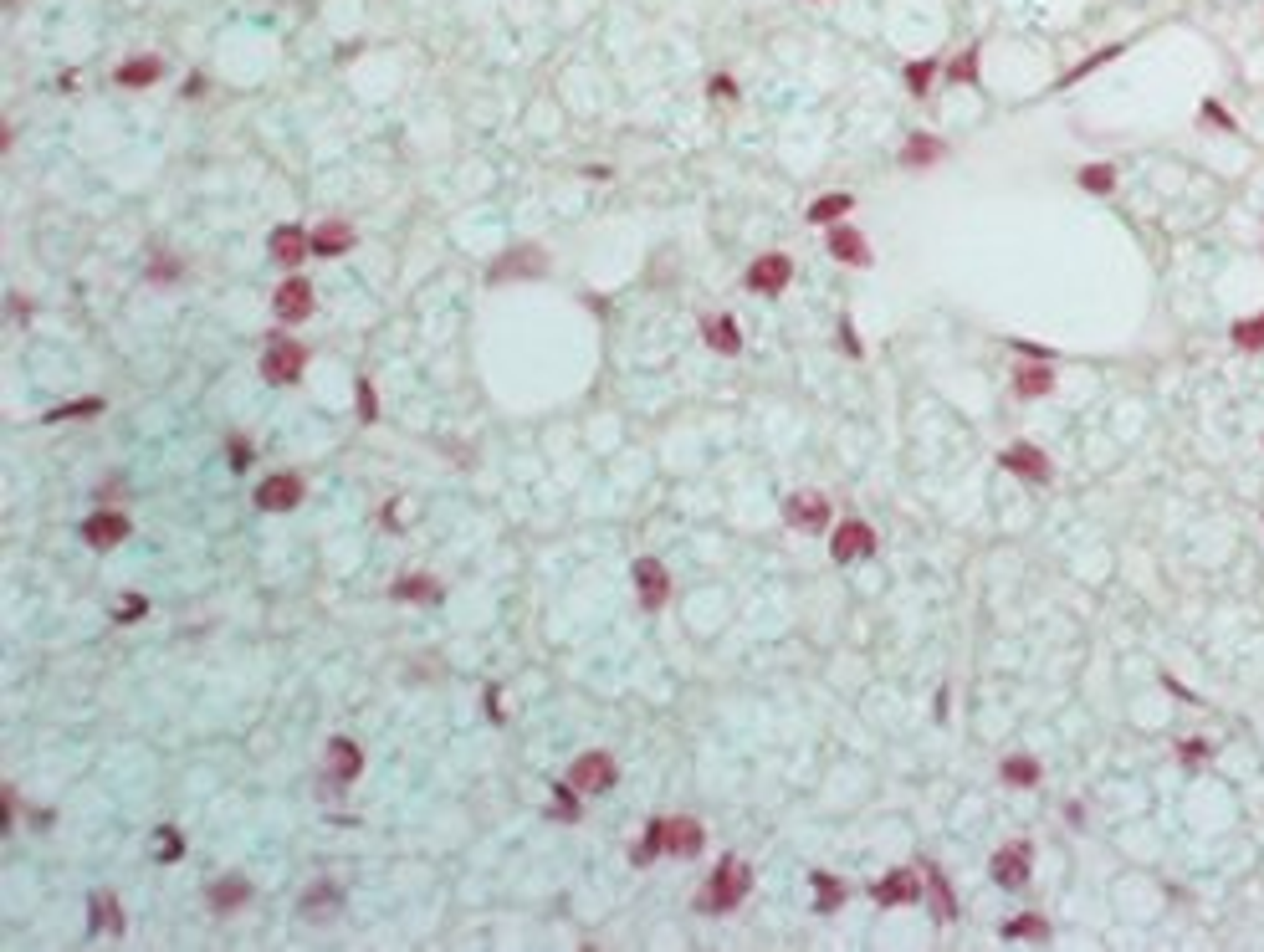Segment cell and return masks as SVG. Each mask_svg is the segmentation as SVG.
I'll list each match as a JSON object with an SVG mask.
<instances>
[{
    "instance_id": "cell-36",
    "label": "cell",
    "mask_w": 1264,
    "mask_h": 952,
    "mask_svg": "<svg viewBox=\"0 0 1264 952\" xmlns=\"http://www.w3.org/2000/svg\"><path fill=\"white\" fill-rule=\"evenodd\" d=\"M98 410H103V399H78V405L46 410V425H57V420H72V415H98Z\"/></svg>"
},
{
    "instance_id": "cell-8",
    "label": "cell",
    "mask_w": 1264,
    "mask_h": 952,
    "mask_svg": "<svg viewBox=\"0 0 1264 952\" xmlns=\"http://www.w3.org/2000/svg\"><path fill=\"white\" fill-rule=\"evenodd\" d=\"M783 518H789L793 528H804V533H819V528H829V497L793 492L789 502H783Z\"/></svg>"
},
{
    "instance_id": "cell-28",
    "label": "cell",
    "mask_w": 1264,
    "mask_h": 952,
    "mask_svg": "<svg viewBox=\"0 0 1264 952\" xmlns=\"http://www.w3.org/2000/svg\"><path fill=\"white\" fill-rule=\"evenodd\" d=\"M395 599H440V584L425 579V573H410V579L395 584Z\"/></svg>"
},
{
    "instance_id": "cell-39",
    "label": "cell",
    "mask_w": 1264,
    "mask_h": 952,
    "mask_svg": "<svg viewBox=\"0 0 1264 952\" xmlns=\"http://www.w3.org/2000/svg\"><path fill=\"white\" fill-rule=\"evenodd\" d=\"M1178 753H1183V758L1198 768V763H1208V758H1213V743H1203V737H1187V743L1178 748Z\"/></svg>"
},
{
    "instance_id": "cell-22",
    "label": "cell",
    "mask_w": 1264,
    "mask_h": 952,
    "mask_svg": "<svg viewBox=\"0 0 1264 952\" xmlns=\"http://www.w3.org/2000/svg\"><path fill=\"white\" fill-rule=\"evenodd\" d=\"M937 159H942V144H937V139H932V133H917V139H912V144H906V149H901V165H906V169H921V165H937Z\"/></svg>"
},
{
    "instance_id": "cell-3",
    "label": "cell",
    "mask_w": 1264,
    "mask_h": 952,
    "mask_svg": "<svg viewBox=\"0 0 1264 952\" xmlns=\"http://www.w3.org/2000/svg\"><path fill=\"white\" fill-rule=\"evenodd\" d=\"M614 779H619V768H614L610 753H584L568 768V788H574V794H604Z\"/></svg>"
},
{
    "instance_id": "cell-32",
    "label": "cell",
    "mask_w": 1264,
    "mask_h": 952,
    "mask_svg": "<svg viewBox=\"0 0 1264 952\" xmlns=\"http://www.w3.org/2000/svg\"><path fill=\"white\" fill-rule=\"evenodd\" d=\"M1121 52H1127V46H1106V52H1095V57H1085V62H1080V67H1070V72H1065V78H1059V87H1076V82L1085 78V72H1095V67H1101V62H1111V57H1121Z\"/></svg>"
},
{
    "instance_id": "cell-1",
    "label": "cell",
    "mask_w": 1264,
    "mask_h": 952,
    "mask_svg": "<svg viewBox=\"0 0 1264 952\" xmlns=\"http://www.w3.org/2000/svg\"><path fill=\"white\" fill-rule=\"evenodd\" d=\"M748 886H753L748 860L722 855V860H717V871H712V881H706V891L697 896V907H702V911H732L742 896H748Z\"/></svg>"
},
{
    "instance_id": "cell-41",
    "label": "cell",
    "mask_w": 1264,
    "mask_h": 952,
    "mask_svg": "<svg viewBox=\"0 0 1264 952\" xmlns=\"http://www.w3.org/2000/svg\"><path fill=\"white\" fill-rule=\"evenodd\" d=\"M359 410H364V420H374V390L369 384H359Z\"/></svg>"
},
{
    "instance_id": "cell-5",
    "label": "cell",
    "mask_w": 1264,
    "mask_h": 952,
    "mask_svg": "<svg viewBox=\"0 0 1264 952\" xmlns=\"http://www.w3.org/2000/svg\"><path fill=\"white\" fill-rule=\"evenodd\" d=\"M829 554L840 558V563L870 558V554H876V533H870V522H861V518H845L840 528H834V538H829Z\"/></svg>"
},
{
    "instance_id": "cell-24",
    "label": "cell",
    "mask_w": 1264,
    "mask_h": 952,
    "mask_svg": "<svg viewBox=\"0 0 1264 952\" xmlns=\"http://www.w3.org/2000/svg\"><path fill=\"white\" fill-rule=\"evenodd\" d=\"M1004 784H1014V788H1034L1040 784V763L1034 758H1004Z\"/></svg>"
},
{
    "instance_id": "cell-7",
    "label": "cell",
    "mask_w": 1264,
    "mask_h": 952,
    "mask_svg": "<svg viewBox=\"0 0 1264 952\" xmlns=\"http://www.w3.org/2000/svg\"><path fill=\"white\" fill-rule=\"evenodd\" d=\"M1029 860H1034V850L1024 845V840H1014V845H1004L993 855V881L998 886H1008V891H1019V886H1029Z\"/></svg>"
},
{
    "instance_id": "cell-33",
    "label": "cell",
    "mask_w": 1264,
    "mask_h": 952,
    "mask_svg": "<svg viewBox=\"0 0 1264 952\" xmlns=\"http://www.w3.org/2000/svg\"><path fill=\"white\" fill-rule=\"evenodd\" d=\"M328 907H338V886H318V891L302 896V911H308L312 922H323V911H328Z\"/></svg>"
},
{
    "instance_id": "cell-15",
    "label": "cell",
    "mask_w": 1264,
    "mask_h": 952,
    "mask_svg": "<svg viewBox=\"0 0 1264 952\" xmlns=\"http://www.w3.org/2000/svg\"><path fill=\"white\" fill-rule=\"evenodd\" d=\"M129 528H134V522L123 518V512H93V518L82 522V538L93 548H113V543H123V538H129Z\"/></svg>"
},
{
    "instance_id": "cell-25",
    "label": "cell",
    "mask_w": 1264,
    "mask_h": 952,
    "mask_svg": "<svg viewBox=\"0 0 1264 952\" xmlns=\"http://www.w3.org/2000/svg\"><path fill=\"white\" fill-rule=\"evenodd\" d=\"M159 72H164V67H159V57H138V62H129V67H118V82H123V87H149V82L159 78Z\"/></svg>"
},
{
    "instance_id": "cell-38",
    "label": "cell",
    "mask_w": 1264,
    "mask_h": 952,
    "mask_svg": "<svg viewBox=\"0 0 1264 952\" xmlns=\"http://www.w3.org/2000/svg\"><path fill=\"white\" fill-rule=\"evenodd\" d=\"M93 917H98L93 926H108V932H118V926H123L118 907H113V896H98V901H93Z\"/></svg>"
},
{
    "instance_id": "cell-2",
    "label": "cell",
    "mask_w": 1264,
    "mask_h": 952,
    "mask_svg": "<svg viewBox=\"0 0 1264 952\" xmlns=\"http://www.w3.org/2000/svg\"><path fill=\"white\" fill-rule=\"evenodd\" d=\"M702 824L697 820H655L650 830H646V845H640V855L635 860H655L666 850V855H697L702 850Z\"/></svg>"
},
{
    "instance_id": "cell-40",
    "label": "cell",
    "mask_w": 1264,
    "mask_h": 952,
    "mask_svg": "<svg viewBox=\"0 0 1264 952\" xmlns=\"http://www.w3.org/2000/svg\"><path fill=\"white\" fill-rule=\"evenodd\" d=\"M159 840H164V845H159V860H180V855H185V840H180L174 830H159Z\"/></svg>"
},
{
    "instance_id": "cell-29",
    "label": "cell",
    "mask_w": 1264,
    "mask_h": 952,
    "mask_svg": "<svg viewBox=\"0 0 1264 952\" xmlns=\"http://www.w3.org/2000/svg\"><path fill=\"white\" fill-rule=\"evenodd\" d=\"M246 901V881H221V886H210V907H221V911H231V907H241Z\"/></svg>"
},
{
    "instance_id": "cell-30",
    "label": "cell",
    "mask_w": 1264,
    "mask_h": 952,
    "mask_svg": "<svg viewBox=\"0 0 1264 952\" xmlns=\"http://www.w3.org/2000/svg\"><path fill=\"white\" fill-rule=\"evenodd\" d=\"M1198 123H1213V129H1223V133H1238V118L1219 103V97H1208V103L1198 108Z\"/></svg>"
},
{
    "instance_id": "cell-9",
    "label": "cell",
    "mask_w": 1264,
    "mask_h": 952,
    "mask_svg": "<svg viewBox=\"0 0 1264 952\" xmlns=\"http://www.w3.org/2000/svg\"><path fill=\"white\" fill-rule=\"evenodd\" d=\"M998 467L1004 471H1014V476H1024V482H1049V456L1040 446H1029V441H1019V446H1008L1004 456H998Z\"/></svg>"
},
{
    "instance_id": "cell-23",
    "label": "cell",
    "mask_w": 1264,
    "mask_h": 952,
    "mask_svg": "<svg viewBox=\"0 0 1264 952\" xmlns=\"http://www.w3.org/2000/svg\"><path fill=\"white\" fill-rule=\"evenodd\" d=\"M927 891H932V911H937V922H952L957 901H952V886L942 881V871H937V866H927Z\"/></svg>"
},
{
    "instance_id": "cell-27",
    "label": "cell",
    "mask_w": 1264,
    "mask_h": 952,
    "mask_svg": "<svg viewBox=\"0 0 1264 952\" xmlns=\"http://www.w3.org/2000/svg\"><path fill=\"white\" fill-rule=\"evenodd\" d=\"M845 210H850V195H825V200H814V205H809V220H814V225H834Z\"/></svg>"
},
{
    "instance_id": "cell-16",
    "label": "cell",
    "mask_w": 1264,
    "mask_h": 952,
    "mask_svg": "<svg viewBox=\"0 0 1264 952\" xmlns=\"http://www.w3.org/2000/svg\"><path fill=\"white\" fill-rule=\"evenodd\" d=\"M302 256H308V236H302L297 225H276L272 231V261L276 267H302Z\"/></svg>"
},
{
    "instance_id": "cell-10",
    "label": "cell",
    "mask_w": 1264,
    "mask_h": 952,
    "mask_svg": "<svg viewBox=\"0 0 1264 952\" xmlns=\"http://www.w3.org/2000/svg\"><path fill=\"white\" fill-rule=\"evenodd\" d=\"M302 502V482L293 471H276V476H267V482L257 486V507L261 512H293Z\"/></svg>"
},
{
    "instance_id": "cell-14",
    "label": "cell",
    "mask_w": 1264,
    "mask_h": 952,
    "mask_svg": "<svg viewBox=\"0 0 1264 952\" xmlns=\"http://www.w3.org/2000/svg\"><path fill=\"white\" fill-rule=\"evenodd\" d=\"M789 272H793L789 256L768 252V256H757L753 267H748V287H753V292H778V287H789Z\"/></svg>"
},
{
    "instance_id": "cell-31",
    "label": "cell",
    "mask_w": 1264,
    "mask_h": 952,
    "mask_svg": "<svg viewBox=\"0 0 1264 952\" xmlns=\"http://www.w3.org/2000/svg\"><path fill=\"white\" fill-rule=\"evenodd\" d=\"M1004 937H1049V922L1034 917V911H1024V917L1004 922Z\"/></svg>"
},
{
    "instance_id": "cell-6",
    "label": "cell",
    "mask_w": 1264,
    "mask_h": 952,
    "mask_svg": "<svg viewBox=\"0 0 1264 952\" xmlns=\"http://www.w3.org/2000/svg\"><path fill=\"white\" fill-rule=\"evenodd\" d=\"M302 364H308V354H302V344H293V338H272L267 344V359H261V374H267L272 384H293Z\"/></svg>"
},
{
    "instance_id": "cell-35",
    "label": "cell",
    "mask_w": 1264,
    "mask_h": 952,
    "mask_svg": "<svg viewBox=\"0 0 1264 952\" xmlns=\"http://www.w3.org/2000/svg\"><path fill=\"white\" fill-rule=\"evenodd\" d=\"M947 78H952V82H978V46L963 52L957 62H947Z\"/></svg>"
},
{
    "instance_id": "cell-12",
    "label": "cell",
    "mask_w": 1264,
    "mask_h": 952,
    "mask_svg": "<svg viewBox=\"0 0 1264 952\" xmlns=\"http://www.w3.org/2000/svg\"><path fill=\"white\" fill-rule=\"evenodd\" d=\"M272 308H276V318H282V323H302V318H308V312H312V287H308V277H287L282 287H276Z\"/></svg>"
},
{
    "instance_id": "cell-17",
    "label": "cell",
    "mask_w": 1264,
    "mask_h": 952,
    "mask_svg": "<svg viewBox=\"0 0 1264 952\" xmlns=\"http://www.w3.org/2000/svg\"><path fill=\"white\" fill-rule=\"evenodd\" d=\"M702 338H706V348H717V354H738V348H742V333H738V323H732V318L702 323Z\"/></svg>"
},
{
    "instance_id": "cell-13",
    "label": "cell",
    "mask_w": 1264,
    "mask_h": 952,
    "mask_svg": "<svg viewBox=\"0 0 1264 952\" xmlns=\"http://www.w3.org/2000/svg\"><path fill=\"white\" fill-rule=\"evenodd\" d=\"M829 256L845 267H870V241L855 225H829Z\"/></svg>"
},
{
    "instance_id": "cell-19",
    "label": "cell",
    "mask_w": 1264,
    "mask_h": 952,
    "mask_svg": "<svg viewBox=\"0 0 1264 952\" xmlns=\"http://www.w3.org/2000/svg\"><path fill=\"white\" fill-rule=\"evenodd\" d=\"M1014 390H1019L1024 399L1049 395V390H1055V374H1049L1044 364H1019V369H1014Z\"/></svg>"
},
{
    "instance_id": "cell-34",
    "label": "cell",
    "mask_w": 1264,
    "mask_h": 952,
    "mask_svg": "<svg viewBox=\"0 0 1264 952\" xmlns=\"http://www.w3.org/2000/svg\"><path fill=\"white\" fill-rule=\"evenodd\" d=\"M814 901H819V911H834L845 901V886L834 881V875H814Z\"/></svg>"
},
{
    "instance_id": "cell-4",
    "label": "cell",
    "mask_w": 1264,
    "mask_h": 952,
    "mask_svg": "<svg viewBox=\"0 0 1264 952\" xmlns=\"http://www.w3.org/2000/svg\"><path fill=\"white\" fill-rule=\"evenodd\" d=\"M921 875H927V871L901 866V871H891L886 881L870 886V896H876L881 907H912V901H921V891H927V881H921Z\"/></svg>"
},
{
    "instance_id": "cell-37",
    "label": "cell",
    "mask_w": 1264,
    "mask_h": 952,
    "mask_svg": "<svg viewBox=\"0 0 1264 952\" xmlns=\"http://www.w3.org/2000/svg\"><path fill=\"white\" fill-rule=\"evenodd\" d=\"M932 78H937V62H912V67H906V87H912V93H927Z\"/></svg>"
},
{
    "instance_id": "cell-18",
    "label": "cell",
    "mask_w": 1264,
    "mask_h": 952,
    "mask_svg": "<svg viewBox=\"0 0 1264 952\" xmlns=\"http://www.w3.org/2000/svg\"><path fill=\"white\" fill-rule=\"evenodd\" d=\"M328 768H333L338 779H359V768H364L359 748H353L348 737H333V743H328Z\"/></svg>"
},
{
    "instance_id": "cell-20",
    "label": "cell",
    "mask_w": 1264,
    "mask_h": 952,
    "mask_svg": "<svg viewBox=\"0 0 1264 952\" xmlns=\"http://www.w3.org/2000/svg\"><path fill=\"white\" fill-rule=\"evenodd\" d=\"M353 246V231L344 220H328L318 225V236H312V252H323V256H338V252H348Z\"/></svg>"
},
{
    "instance_id": "cell-26",
    "label": "cell",
    "mask_w": 1264,
    "mask_h": 952,
    "mask_svg": "<svg viewBox=\"0 0 1264 952\" xmlns=\"http://www.w3.org/2000/svg\"><path fill=\"white\" fill-rule=\"evenodd\" d=\"M1076 180H1080L1091 195H1111V190H1116V165H1085Z\"/></svg>"
},
{
    "instance_id": "cell-11",
    "label": "cell",
    "mask_w": 1264,
    "mask_h": 952,
    "mask_svg": "<svg viewBox=\"0 0 1264 952\" xmlns=\"http://www.w3.org/2000/svg\"><path fill=\"white\" fill-rule=\"evenodd\" d=\"M635 589H640V605L646 609H661L671 599V579H666V563L661 558H640L635 563Z\"/></svg>"
},
{
    "instance_id": "cell-21",
    "label": "cell",
    "mask_w": 1264,
    "mask_h": 952,
    "mask_svg": "<svg viewBox=\"0 0 1264 952\" xmlns=\"http://www.w3.org/2000/svg\"><path fill=\"white\" fill-rule=\"evenodd\" d=\"M1229 338H1234L1238 354H1264V312L1259 318H1238Z\"/></svg>"
}]
</instances>
